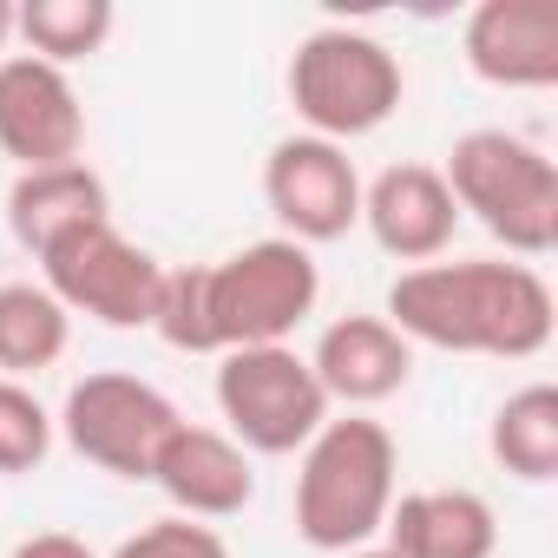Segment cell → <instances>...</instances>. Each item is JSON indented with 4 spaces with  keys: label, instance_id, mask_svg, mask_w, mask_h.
Listing matches in <instances>:
<instances>
[{
    "label": "cell",
    "instance_id": "277c9868",
    "mask_svg": "<svg viewBox=\"0 0 558 558\" xmlns=\"http://www.w3.org/2000/svg\"><path fill=\"white\" fill-rule=\"evenodd\" d=\"M447 191L460 210L480 217L486 236H499L512 256H551L558 250V165L506 132V125H480V132H460L453 151H447Z\"/></svg>",
    "mask_w": 558,
    "mask_h": 558
},
{
    "label": "cell",
    "instance_id": "ac0fdd59",
    "mask_svg": "<svg viewBox=\"0 0 558 558\" xmlns=\"http://www.w3.org/2000/svg\"><path fill=\"white\" fill-rule=\"evenodd\" d=\"M66 342H73V316L53 303L47 283H0V381L53 368Z\"/></svg>",
    "mask_w": 558,
    "mask_h": 558
},
{
    "label": "cell",
    "instance_id": "30bf717a",
    "mask_svg": "<svg viewBox=\"0 0 558 558\" xmlns=\"http://www.w3.org/2000/svg\"><path fill=\"white\" fill-rule=\"evenodd\" d=\"M80 145H86V106L73 80L34 53L0 60V151L21 171H47V165H73Z\"/></svg>",
    "mask_w": 558,
    "mask_h": 558
},
{
    "label": "cell",
    "instance_id": "cb8c5ba5",
    "mask_svg": "<svg viewBox=\"0 0 558 558\" xmlns=\"http://www.w3.org/2000/svg\"><path fill=\"white\" fill-rule=\"evenodd\" d=\"M342 558H395L388 545H362V551H342Z\"/></svg>",
    "mask_w": 558,
    "mask_h": 558
},
{
    "label": "cell",
    "instance_id": "7a4b0ae2",
    "mask_svg": "<svg viewBox=\"0 0 558 558\" xmlns=\"http://www.w3.org/2000/svg\"><path fill=\"white\" fill-rule=\"evenodd\" d=\"M395 434L368 414L323 421V434L303 447L296 466V532L316 551H362L381 538L388 506H395Z\"/></svg>",
    "mask_w": 558,
    "mask_h": 558
},
{
    "label": "cell",
    "instance_id": "44dd1931",
    "mask_svg": "<svg viewBox=\"0 0 558 558\" xmlns=\"http://www.w3.org/2000/svg\"><path fill=\"white\" fill-rule=\"evenodd\" d=\"M112 558H230V545L204 519H158V525L132 532Z\"/></svg>",
    "mask_w": 558,
    "mask_h": 558
},
{
    "label": "cell",
    "instance_id": "52a82bcc",
    "mask_svg": "<svg viewBox=\"0 0 558 558\" xmlns=\"http://www.w3.org/2000/svg\"><path fill=\"white\" fill-rule=\"evenodd\" d=\"M40 283L66 316H93L106 329H151L165 296V263L119 236L112 223H86L40 256Z\"/></svg>",
    "mask_w": 558,
    "mask_h": 558
},
{
    "label": "cell",
    "instance_id": "4fadbf2b",
    "mask_svg": "<svg viewBox=\"0 0 558 558\" xmlns=\"http://www.w3.org/2000/svg\"><path fill=\"white\" fill-rule=\"evenodd\" d=\"M362 223L388 256L421 269V263L447 256V243L460 230V204L434 165H388L375 184H362Z\"/></svg>",
    "mask_w": 558,
    "mask_h": 558
},
{
    "label": "cell",
    "instance_id": "8fae6325",
    "mask_svg": "<svg viewBox=\"0 0 558 558\" xmlns=\"http://www.w3.org/2000/svg\"><path fill=\"white\" fill-rule=\"evenodd\" d=\"M466 66L499 93L558 86V0H480L466 14Z\"/></svg>",
    "mask_w": 558,
    "mask_h": 558
},
{
    "label": "cell",
    "instance_id": "e0dca14e",
    "mask_svg": "<svg viewBox=\"0 0 558 558\" xmlns=\"http://www.w3.org/2000/svg\"><path fill=\"white\" fill-rule=\"evenodd\" d=\"M486 447H493V460L512 480L545 486L558 473V388L551 381H525L519 395H506L493 427H486Z\"/></svg>",
    "mask_w": 558,
    "mask_h": 558
},
{
    "label": "cell",
    "instance_id": "5b68a950",
    "mask_svg": "<svg viewBox=\"0 0 558 558\" xmlns=\"http://www.w3.org/2000/svg\"><path fill=\"white\" fill-rule=\"evenodd\" d=\"M401 93H408L401 60L362 27H316L290 53V106L310 125V138L329 145L368 138L401 112Z\"/></svg>",
    "mask_w": 558,
    "mask_h": 558
},
{
    "label": "cell",
    "instance_id": "d6986e66",
    "mask_svg": "<svg viewBox=\"0 0 558 558\" xmlns=\"http://www.w3.org/2000/svg\"><path fill=\"white\" fill-rule=\"evenodd\" d=\"M112 27H119L112 0H27V8L14 14V34L27 40V53L60 66V73L73 60H93L112 40Z\"/></svg>",
    "mask_w": 558,
    "mask_h": 558
},
{
    "label": "cell",
    "instance_id": "8992f818",
    "mask_svg": "<svg viewBox=\"0 0 558 558\" xmlns=\"http://www.w3.org/2000/svg\"><path fill=\"white\" fill-rule=\"evenodd\" d=\"M217 414L230 427V440L243 453H303L323 421H329V395L310 368V355H296L290 342L276 349H230L217 355Z\"/></svg>",
    "mask_w": 558,
    "mask_h": 558
},
{
    "label": "cell",
    "instance_id": "2e32d148",
    "mask_svg": "<svg viewBox=\"0 0 558 558\" xmlns=\"http://www.w3.org/2000/svg\"><path fill=\"white\" fill-rule=\"evenodd\" d=\"M86 223H112V197H106V178L73 158V165H47V171H21L14 191H8V230L21 250L47 256L60 236L86 230Z\"/></svg>",
    "mask_w": 558,
    "mask_h": 558
},
{
    "label": "cell",
    "instance_id": "603a6c76",
    "mask_svg": "<svg viewBox=\"0 0 558 558\" xmlns=\"http://www.w3.org/2000/svg\"><path fill=\"white\" fill-rule=\"evenodd\" d=\"M14 14H21L14 0H0V60H8V40H14Z\"/></svg>",
    "mask_w": 558,
    "mask_h": 558
},
{
    "label": "cell",
    "instance_id": "7402d4cb",
    "mask_svg": "<svg viewBox=\"0 0 558 558\" xmlns=\"http://www.w3.org/2000/svg\"><path fill=\"white\" fill-rule=\"evenodd\" d=\"M8 558H99L86 538H73V532H34V538H21Z\"/></svg>",
    "mask_w": 558,
    "mask_h": 558
},
{
    "label": "cell",
    "instance_id": "6da1fadb",
    "mask_svg": "<svg viewBox=\"0 0 558 558\" xmlns=\"http://www.w3.org/2000/svg\"><path fill=\"white\" fill-rule=\"evenodd\" d=\"M388 323L401 342L447 349V355H493V362H532L545 355L558 329L551 283L532 263H421L395 276Z\"/></svg>",
    "mask_w": 558,
    "mask_h": 558
},
{
    "label": "cell",
    "instance_id": "9a60e30c",
    "mask_svg": "<svg viewBox=\"0 0 558 558\" xmlns=\"http://www.w3.org/2000/svg\"><path fill=\"white\" fill-rule=\"evenodd\" d=\"M395 558H493L499 551V519L473 486H427L401 493L381 525Z\"/></svg>",
    "mask_w": 558,
    "mask_h": 558
},
{
    "label": "cell",
    "instance_id": "9c48e42d",
    "mask_svg": "<svg viewBox=\"0 0 558 558\" xmlns=\"http://www.w3.org/2000/svg\"><path fill=\"white\" fill-rule=\"evenodd\" d=\"M263 204L290 243H336L362 223V171L349 145L296 132L263 158Z\"/></svg>",
    "mask_w": 558,
    "mask_h": 558
},
{
    "label": "cell",
    "instance_id": "5bb4252c",
    "mask_svg": "<svg viewBox=\"0 0 558 558\" xmlns=\"http://www.w3.org/2000/svg\"><path fill=\"white\" fill-rule=\"evenodd\" d=\"M329 408H375L388 395L408 388L414 375V342H401V329L388 316H342L316 336V355H310Z\"/></svg>",
    "mask_w": 558,
    "mask_h": 558
},
{
    "label": "cell",
    "instance_id": "ffe728a7",
    "mask_svg": "<svg viewBox=\"0 0 558 558\" xmlns=\"http://www.w3.org/2000/svg\"><path fill=\"white\" fill-rule=\"evenodd\" d=\"M47 453H53V414L21 381H0V473H34Z\"/></svg>",
    "mask_w": 558,
    "mask_h": 558
},
{
    "label": "cell",
    "instance_id": "3957f363",
    "mask_svg": "<svg viewBox=\"0 0 558 558\" xmlns=\"http://www.w3.org/2000/svg\"><path fill=\"white\" fill-rule=\"evenodd\" d=\"M197 296H204V342L210 355L230 349H276L290 342L323 296V269L303 243L290 236H263L243 243L223 263L197 269Z\"/></svg>",
    "mask_w": 558,
    "mask_h": 558
},
{
    "label": "cell",
    "instance_id": "7c38bea8",
    "mask_svg": "<svg viewBox=\"0 0 558 558\" xmlns=\"http://www.w3.org/2000/svg\"><path fill=\"white\" fill-rule=\"evenodd\" d=\"M151 486L178 506V519H236L256 499V466L230 434L178 421L151 460Z\"/></svg>",
    "mask_w": 558,
    "mask_h": 558
},
{
    "label": "cell",
    "instance_id": "ba28073f",
    "mask_svg": "<svg viewBox=\"0 0 558 558\" xmlns=\"http://www.w3.org/2000/svg\"><path fill=\"white\" fill-rule=\"evenodd\" d=\"M178 421L184 414L171 408V395H158L138 375L106 368V375H86V381L66 388V408H60L53 427L66 434V447L86 466H99L112 480H151V460H158V447L171 440Z\"/></svg>",
    "mask_w": 558,
    "mask_h": 558
}]
</instances>
